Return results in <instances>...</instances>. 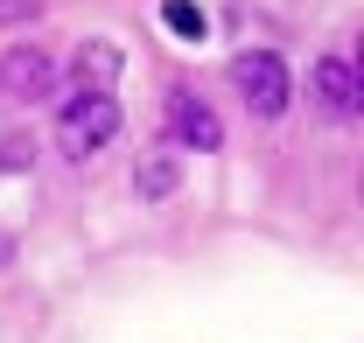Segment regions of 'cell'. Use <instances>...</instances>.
Here are the masks:
<instances>
[{"instance_id": "obj_1", "label": "cell", "mask_w": 364, "mask_h": 343, "mask_svg": "<svg viewBox=\"0 0 364 343\" xmlns=\"http://www.w3.org/2000/svg\"><path fill=\"white\" fill-rule=\"evenodd\" d=\"M231 85H238V98H245L252 120H280L287 98H294V78H287V63H280L273 49H245V56L231 63Z\"/></svg>"}, {"instance_id": "obj_2", "label": "cell", "mask_w": 364, "mask_h": 343, "mask_svg": "<svg viewBox=\"0 0 364 343\" xmlns=\"http://www.w3.org/2000/svg\"><path fill=\"white\" fill-rule=\"evenodd\" d=\"M112 133H119V98H112V91H77V98L63 105V120H56V140H63L70 162L98 154Z\"/></svg>"}, {"instance_id": "obj_3", "label": "cell", "mask_w": 364, "mask_h": 343, "mask_svg": "<svg viewBox=\"0 0 364 343\" xmlns=\"http://www.w3.org/2000/svg\"><path fill=\"white\" fill-rule=\"evenodd\" d=\"M168 140L210 154V147H225V127H218V112H210L196 91H176V98H168Z\"/></svg>"}, {"instance_id": "obj_4", "label": "cell", "mask_w": 364, "mask_h": 343, "mask_svg": "<svg viewBox=\"0 0 364 343\" xmlns=\"http://www.w3.org/2000/svg\"><path fill=\"white\" fill-rule=\"evenodd\" d=\"M316 105L329 120H358V70H350V56H322L316 63Z\"/></svg>"}, {"instance_id": "obj_5", "label": "cell", "mask_w": 364, "mask_h": 343, "mask_svg": "<svg viewBox=\"0 0 364 343\" xmlns=\"http://www.w3.org/2000/svg\"><path fill=\"white\" fill-rule=\"evenodd\" d=\"M49 78H56V63H49L43 49H14L7 63H0V91H14V98H49Z\"/></svg>"}, {"instance_id": "obj_6", "label": "cell", "mask_w": 364, "mask_h": 343, "mask_svg": "<svg viewBox=\"0 0 364 343\" xmlns=\"http://www.w3.org/2000/svg\"><path fill=\"white\" fill-rule=\"evenodd\" d=\"M112 78H119V49L112 43H85L70 56V85L77 91H112Z\"/></svg>"}, {"instance_id": "obj_7", "label": "cell", "mask_w": 364, "mask_h": 343, "mask_svg": "<svg viewBox=\"0 0 364 343\" xmlns=\"http://www.w3.org/2000/svg\"><path fill=\"white\" fill-rule=\"evenodd\" d=\"M176 182H182L176 154H147V162L134 169V189H140V196H176Z\"/></svg>"}, {"instance_id": "obj_8", "label": "cell", "mask_w": 364, "mask_h": 343, "mask_svg": "<svg viewBox=\"0 0 364 343\" xmlns=\"http://www.w3.org/2000/svg\"><path fill=\"white\" fill-rule=\"evenodd\" d=\"M161 21H168V36H182V43H203L210 36V21H203L196 0H161Z\"/></svg>"}, {"instance_id": "obj_9", "label": "cell", "mask_w": 364, "mask_h": 343, "mask_svg": "<svg viewBox=\"0 0 364 343\" xmlns=\"http://www.w3.org/2000/svg\"><path fill=\"white\" fill-rule=\"evenodd\" d=\"M43 21V0H0V28H28Z\"/></svg>"}]
</instances>
